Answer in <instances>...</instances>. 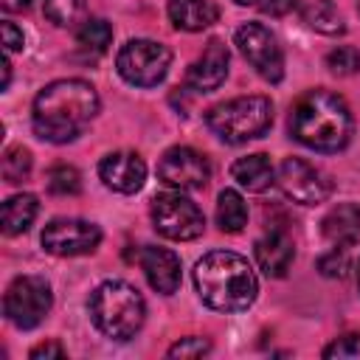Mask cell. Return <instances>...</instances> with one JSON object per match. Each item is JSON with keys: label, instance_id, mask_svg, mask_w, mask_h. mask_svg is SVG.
Wrapping results in <instances>:
<instances>
[{"label": "cell", "instance_id": "obj_1", "mask_svg": "<svg viewBox=\"0 0 360 360\" xmlns=\"http://www.w3.org/2000/svg\"><path fill=\"white\" fill-rule=\"evenodd\" d=\"M98 112V93L84 79H59L45 84L31 107L34 132L51 143L79 138Z\"/></svg>", "mask_w": 360, "mask_h": 360}, {"label": "cell", "instance_id": "obj_2", "mask_svg": "<svg viewBox=\"0 0 360 360\" xmlns=\"http://www.w3.org/2000/svg\"><path fill=\"white\" fill-rule=\"evenodd\" d=\"M354 132V118L343 96L307 90L290 110V135L315 152H340Z\"/></svg>", "mask_w": 360, "mask_h": 360}, {"label": "cell", "instance_id": "obj_3", "mask_svg": "<svg viewBox=\"0 0 360 360\" xmlns=\"http://www.w3.org/2000/svg\"><path fill=\"white\" fill-rule=\"evenodd\" d=\"M194 287L205 307L217 312H245L259 295V278L245 256L211 250L194 264Z\"/></svg>", "mask_w": 360, "mask_h": 360}, {"label": "cell", "instance_id": "obj_4", "mask_svg": "<svg viewBox=\"0 0 360 360\" xmlns=\"http://www.w3.org/2000/svg\"><path fill=\"white\" fill-rule=\"evenodd\" d=\"M146 304L127 281H104L90 295V318L96 329L112 340H129L141 329Z\"/></svg>", "mask_w": 360, "mask_h": 360}, {"label": "cell", "instance_id": "obj_5", "mask_svg": "<svg viewBox=\"0 0 360 360\" xmlns=\"http://www.w3.org/2000/svg\"><path fill=\"white\" fill-rule=\"evenodd\" d=\"M208 129L225 143H248L262 138L273 124V104L267 96H239L219 101L205 115Z\"/></svg>", "mask_w": 360, "mask_h": 360}, {"label": "cell", "instance_id": "obj_6", "mask_svg": "<svg viewBox=\"0 0 360 360\" xmlns=\"http://www.w3.org/2000/svg\"><path fill=\"white\" fill-rule=\"evenodd\" d=\"M172 65V51L155 39H129L115 56V70L127 84L155 87L166 79Z\"/></svg>", "mask_w": 360, "mask_h": 360}, {"label": "cell", "instance_id": "obj_7", "mask_svg": "<svg viewBox=\"0 0 360 360\" xmlns=\"http://www.w3.org/2000/svg\"><path fill=\"white\" fill-rule=\"evenodd\" d=\"M53 295L42 276H20L8 284L3 298V312L17 329H34L51 312Z\"/></svg>", "mask_w": 360, "mask_h": 360}, {"label": "cell", "instance_id": "obj_8", "mask_svg": "<svg viewBox=\"0 0 360 360\" xmlns=\"http://www.w3.org/2000/svg\"><path fill=\"white\" fill-rule=\"evenodd\" d=\"M152 222L160 236L174 242L197 239L205 228V217L197 202H191L180 191H163L152 200Z\"/></svg>", "mask_w": 360, "mask_h": 360}, {"label": "cell", "instance_id": "obj_9", "mask_svg": "<svg viewBox=\"0 0 360 360\" xmlns=\"http://www.w3.org/2000/svg\"><path fill=\"white\" fill-rule=\"evenodd\" d=\"M236 45L242 56L253 65V70L267 82L284 79V53L276 39V34L262 22H245L236 28Z\"/></svg>", "mask_w": 360, "mask_h": 360}, {"label": "cell", "instance_id": "obj_10", "mask_svg": "<svg viewBox=\"0 0 360 360\" xmlns=\"http://www.w3.org/2000/svg\"><path fill=\"white\" fill-rule=\"evenodd\" d=\"M276 183L284 191V197H290L298 205H318L332 191L326 174L321 169H315L312 163L301 160V158L281 160V166L276 172Z\"/></svg>", "mask_w": 360, "mask_h": 360}, {"label": "cell", "instance_id": "obj_11", "mask_svg": "<svg viewBox=\"0 0 360 360\" xmlns=\"http://www.w3.org/2000/svg\"><path fill=\"white\" fill-rule=\"evenodd\" d=\"M101 242V228L87 219L62 217L45 225L42 231V248L53 256H84L93 253Z\"/></svg>", "mask_w": 360, "mask_h": 360}, {"label": "cell", "instance_id": "obj_12", "mask_svg": "<svg viewBox=\"0 0 360 360\" xmlns=\"http://www.w3.org/2000/svg\"><path fill=\"white\" fill-rule=\"evenodd\" d=\"M158 177L177 191H197V188H205V183L211 177V166H208L205 155H200L197 149L172 146L163 152V158L158 163Z\"/></svg>", "mask_w": 360, "mask_h": 360}, {"label": "cell", "instance_id": "obj_13", "mask_svg": "<svg viewBox=\"0 0 360 360\" xmlns=\"http://www.w3.org/2000/svg\"><path fill=\"white\" fill-rule=\"evenodd\" d=\"M98 177L110 191L135 194L146 180V163L138 152H110L98 163Z\"/></svg>", "mask_w": 360, "mask_h": 360}, {"label": "cell", "instance_id": "obj_14", "mask_svg": "<svg viewBox=\"0 0 360 360\" xmlns=\"http://www.w3.org/2000/svg\"><path fill=\"white\" fill-rule=\"evenodd\" d=\"M228 48L222 39H211L202 51L200 59L191 62L188 73H186V87L188 90H197V93H211L217 90L225 76H228Z\"/></svg>", "mask_w": 360, "mask_h": 360}, {"label": "cell", "instance_id": "obj_15", "mask_svg": "<svg viewBox=\"0 0 360 360\" xmlns=\"http://www.w3.org/2000/svg\"><path fill=\"white\" fill-rule=\"evenodd\" d=\"M141 267H143L146 281L152 284V290H158L160 295L177 292V287H180V256L177 253H172L169 248L143 245Z\"/></svg>", "mask_w": 360, "mask_h": 360}, {"label": "cell", "instance_id": "obj_16", "mask_svg": "<svg viewBox=\"0 0 360 360\" xmlns=\"http://www.w3.org/2000/svg\"><path fill=\"white\" fill-rule=\"evenodd\" d=\"M256 264L262 267L264 276L270 278H281L287 276L292 259H295V245L284 231H270L267 236H262L256 242Z\"/></svg>", "mask_w": 360, "mask_h": 360}, {"label": "cell", "instance_id": "obj_17", "mask_svg": "<svg viewBox=\"0 0 360 360\" xmlns=\"http://www.w3.org/2000/svg\"><path fill=\"white\" fill-rule=\"evenodd\" d=\"M321 231L323 236L338 245V248H349V245H357L360 242V205L354 202H340L335 205L323 222H321Z\"/></svg>", "mask_w": 360, "mask_h": 360}, {"label": "cell", "instance_id": "obj_18", "mask_svg": "<svg viewBox=\"0 0 360 360\" xmlns=\"http://www.w3.org/2000/svg\"><path fill=\"white\" fill-rule=\"evenodd\" d=\"M219 8L214 0H169V20L180 31H202L214 25Z\"/></svg>", "mask_w": 360, "mask_h": 360}, {"label": "cell", "instance_id": "obj_19", "mask_svg": "<svg viewBox=\"0 0 360 360\" xmlns=\"http://www.w3.org/2000/svg\"><path fill=\"white\" fill-rule=\"evenodd\" d=\"M231 177L242 188H248V191H264V188H270L276 183V169H273V163H270L267 155L256 152V155L239 158L231 166Z\"/></svg>", "mask_w": 360, "mask_h": 360}, {"label": "cell", "instance_id": "obj_20", "mask_svg": "<svg viewBox=\"0 0 360 360\" xmlns=\"http://www.w3.org/2000/svg\"><path fill=\"white\" fill-rule=\"evenodd\" d=\"M37 211H39V202L34 194H14L3 202V233L8 236H17V233H25L31 228V222L37 219Z\"/></svg>", "mask_w": 360, "mask_h": 360}, {"label": "cell", "instance_id": "obj_21", "mask_svg": "<svg viewBox=\"0 0 360 360\" xmlns=\"http://www.w3.org/2000/svg\"><path fill=\"white\" fill-rule=\"evenodd\" d=\"M217 225L225 233H239L248 225V202L239 191L222 188L217 197Z\"/></svg>", "mask_w": 360, "mask_h": 360}, {"label": "cell", "instance_id": "obj_22", "mask_svg": "<svg viewBox=\"0 0 360 360\" xmlns=\"http://www.w3.org/2000/svg\"><path fill=\"white\" fill-rule=\"evenodd\" d=\"M304 20L309 22V28L321 31V34H343V17L335 11V6L329 0H309L304 6Z\"/></svg>", "mask_w": 360, "mask_h": 360}, {"label": "cell", "instance_id": "obj_23", "mask_svg": "<svg viewBox=\"0 0 360 360\" xmlns=\"http://www.w3.org/2000/svg\"><path fill=\"white\" fill-rule=\"evenodd\" d=\"M76 39H79V45L87 48V51L104 53V51L110 48V42H112V25H110L107 20H101V17H90V20H84L82 28L76 31Z\"/></svg>", "mask_w": 360, "mask_h": 360}, {"label": "cell", "instance_id": "obj_24", "mask_svg": "<svg viewBox=\"0 0 360 360\" xmlns=\"http://www.w3.org/2000/svg\"><path fill=\"white\" fill-rule=\"evenodd\" d=\"M87 0H45V17L59 28H73L84 22Z\"/></svg>", "mask_w": 360, "mask_h": 360}, {"label": "cell", "instance_id": "obj_25", "mask_svg": "<svg viewBox=\"0 0 360 360\" xmlns=\"http://www.w3.org/2000/svg\"><path fill=\"white\" fill-rule=\"evenodd\" d=\"M48 188L53 191V194H62V197H68V194H79L82 191V174H79V169H73V166H53L51 172H48Z\"/></svg>", "mask_w": 360, "mask_h": 360}, {"label": "cell", "instance_id": "obj_26", "mask_svg": "<svg viewBox=\"0 0 360 360\" xmlns=\"http://www.w3.org/2000/svg\"><path fill=\"white\" fill-rule=\"evenodd\" d=\"M28 172H31V152L22 146H11L3 155V177L8 183H20L28 177Z\"/></svg>", "mask_w": 360, "mask_h": 360}, {"label": "cell", "instance_id": "obj_27", "mask_svg": "<svg viewBox=\"0 0 360 360\" xmlns=\"http://www.w3.org/2000/svg\"><path fill=\"white\" fill-rule=\"evenodd\" d=\"M326 68H329L335 76H352V73L360 70V51L352 48V45H340V48L329 51Z\"/></svg>", "mask_w": 360, "mask_h": 360}, {"label": "cell", "instance_id": "obj_28", "mask_svg": "<svg viewBox=\"0 0 360 360\" xmlns=\"http://www.w3.org/2000/svg\"><path fill=\"white\" fill-rule=\"evenodd\" d=\"M323 357L329 360H343V357H360V335H340L335 338L326 349H323Z\"/></svg>", "mask_w": 360, "mask_h": 360}, {"label": "cell", "instance_id": "obj_29", "mask_svg": "<svg viewBox=\"0 0 360 360\" xmlns=\"http://www.w3.org/2000/svg\"><path fill=\"white\" fill-rule=\"evenodd\" d=\"M211 352V343L202 340V338H183L177 340L174 346H169V357H202Z\"/></svg>", "mask_w": 360, "mask_h": 360}, {"label": "cell", "instance_id": "obj_30", "mask_svg": "<svg viewBox=\"0 0 360 360\" xmlns=\"http://www.w3.org/2000/svg\"><path fill=\"white\" fill-rule=\"evenodd\" d=\"M318 270H321V276H326V278H343L346 270H349V259H346V253L332 250V253H326V256L318 259Z\"/></svg>", "mask_w": 360, "mask_h": 360}, {"label": "cell", "instance_id": "obj_31", "mask_svg": "<svg viewBox=\"0 0 360 360\" xmlns=\"http://www.w3.org/2000/svg\"><path fill=\"white\" fill-rule=\"evenodd\" d=\"M3 45H6V53L22 51V45H25V37H22V31H20L14 22H3Z\"/></svg>", "mask_w": 360, "mask_h": 360}, {"label": "cell", "instance_id": "obj_32", "mask_svg": "<svg viewBox=\"0 0 360 360\" xmlns=\"http://www.w3.org/2000/svg\"><path fill=\"white\" fill-rule=\"evenodd\" d=\"M42 357H65V349L59 343H39L31 349V360H42Z\"/></svg>", "mask_w": 360, "mask_h": 360}, {"label": "cell", "instance_id": "obj_33", "mask_svg": "<svg viewBox=\"0 0 360 360\" xmlns=\"http://www.w3.org/2000/svg\"><path fill=\"white\" fill-rule=\"evenodd\" d=\"M290 8H295V0H264V3H262V11L270 14V17H281V14H287Z\"/></svg>", "mask_w": 360, "mask_h": 360}, {"label": "cell", "instance_id": "obj_34", "mask_svg": "<svg viewBox=\"0 0 360 360\" xmlns=\"http://www.w3.org/2000/svg\"><path fill=\"white\" fill-rule=\"evenodd\" d=\"M0 3H3V8H6V11H22L31 0H0Z\"/></svg>", "mask_w": 360, "mask_h": 360}, {"label": "cell", "instance_id": "obj_35", "mask_svg": "<svg viewBox=\"0 0 360 360\" xmlns=\"http://www.w3.org/2000/svg\"><path fill=\"white\" fill-rule=\"evenodd\" d=\"M233 3H239V6H253V3H259V0H233Z\"/></svg>", "mask_w": 360, "mask_h": 360}, {"label": "cell", "instance_id": "obj_36", "mask_svg": "<svg viewBox=\"0 0 360 360\" xmlns=\"http://www.w3.org/2000/svg\"><path fill=\"white\" fill-rule=\"evenodd\" d=\"M357 287H360V267H357Z\"/></svg>", "mask_w": 360, "mask_h": 360}, {"label": "cell", "instance_id": "obj_37", "mask_svg": "<svg viewBox=\"0 0 360 360\" xmlns=\"http://www.w3.org/2000/svg\"><path fill=\"white\" fill-rule=\"evenodd\" d=\"M357 11H360V0H357Z\"/></svg>", "mask_w": 360, "mask_h": 360}]
</instances>
